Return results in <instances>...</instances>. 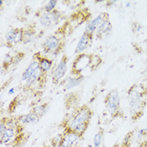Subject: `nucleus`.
<instances>
[{
    "label": "nucleus",
    "mask_w": 147,
    "mask_h": 147,
    "mask_svg": "<svg viewBox=\"0 0 147 147\" xmlns=\"http://www.w3.org/2000/svg\"><path fill=\"white\" fill-rule=\"evenodd\" d=\"M85 79V76L84 75H80V76H71L70 78H68L67 80L65 82V85L63 88V91H69L71 88H74L78 86H79L80 84H82V82Z\"/></svg>",
    "instance_id": "obj_15"
},
{
    "label": "nucleus",
    "mask_w": 147,
    "mask_h": 147,
    "mask_svg": "<svg viewBox=\"0 0 147 147\" xmlns=\"http://www.w3.org/2000/svg\"><path fill=\"white\" fill-rule=\"evenodd\" d=\"M68 60H69V57L66 54H63L61 57V60L58 62L57 67L54 69L53 75H52V82L54 84L57 85L58 83H60L61 80L62 79L65 77V75L67 74Z\"/></svg>",
    "instance_id": "obj_7"
},
{
    "label": "nucleus",
    "mask_w": 147,
    "mask_h": 147,
    "mask_svg": "<svg viewBox=\"0 0 147 147\" xmlns=\"http://www.w3.org/2000/svg\"><path fill=\"white\" fill-rule=\"evenodd\" d=\"M146 43H147V39H146Z\"/></svg>",
    "instance_id": "obj_30"
},
{
    "label": "nucleus",
    "mask_w": 147,
    "mask_h": 147,
    "mask_svg": "<svg viewBox=\"0 0 147 147\" xmlns=\"http://www.w3.org/2000/svg\"><path fill=\"white\" fill-rule=\"evenodd\" d=\"M40 119V118L33 112L25 113V114H21V115L18 116L19 122L23 125H34V124H36L37 122H39Z\"/></svg>",
    "instance_id": "obj_18"
},
{
    "label": "nucleus",
    "mask_w": 147,
    "mask_h": 147,
    "mask_svg": "<svg viewBox=\"0 0 147 147\" xmlns=\"http://www.w3.org/2000/svg\"><path fill=\"white\" fill-rule=\"evenodd\" d=\"M109 15L108 13H105V12H102L101 13H99L98 16H96L94 19L90 20L87 23L86 26H85V32L88 33V34H95L98 27L102 24L105 20L109 19Z\"/></svg>",
    "instance_id": "obj_9"
},
{
    "label": "nucleus",
    "mask_w": 147,
    "mask_h": 147,
    "mask_svg": "<svg viewBox=\"0 0 147 147\" xmlns=\"http://www.w3.org/2000/svg\"><path fill=\"white\" fill-rule=\"evenodd\" d=\"M113 30V26L112 24L109 20V18L105 20L98 27L96 32H95V36L97 39L101 40L102 38H106L109 34L112 33Z\"/></svg>",
    "instance_id": "obj_12"
},
{
    "label": "nucleus",
    "mask_w": 147,
    "mask_h": 147,
    "mask_svg": "<svg viewBox=\"0 0 147 147\" xmlns=\"http://www.w3.org/2000/svg\"><path fill=\"white\" fill-rule=\"evenodd\" d=\"M50 107H49V103L48 102H43L40 105H37L36 107H34L32 109L31 112L35 113L36 115H38L40 118L43 117L45 113L48 112Z\"/></svg>",
    "instance_id": "obj_21"
},
{
    "label": "nucleus",
    "mask_w": 147,
    "mask_h": 147,
    "mask_svg": "<svg viewBox=\"0 0 147 147\" xmlns=\"http://www.w3.org/2000/svg\"><path fill=\"white\" fill-rule=\"evenodd\" d=\"M81 96H80L79 92H71L70 94H68L67 96H66L65 98V106L66 109H71L73 108L74 109L78 106V102H79Z\"/></svg>",
    "instance_id": "obj_17"
},
{
    "label": "nucleus",
    "mask_w": 147,
    "mask_h": 147,
    "mask_svg": "<svg viewBox=\"0 0 147 147\" xmlns=\"http://www.w3.org/2000/svg\"><path fill=\"white\" fill-rule=\"evenodd\" d=\"M82 138L74 132L63 131L61 136V140L58 144V147H75L78 141Z\"/></svg>",
    "instance_id": "obj_10"
},
{
    "label": "nucleus",
    "mask_w": 147,
    "mask_h": 147,
    "mask_svg": "<svg viewBox=\"0 0 147 147\" xmlns=\"http://www.w3.org/2000/svg\"><path fill=\"white\" fill-rule=\"evenodd\" d=\"M113 147H120V146H119L118 144H115V145H114Z\"/></svg>",
    "instance_id": "obj_28"
},
{
    "label": "nucleus",
    "mask_w": 147,
    "mask_h": 147,
    "mask_svg": "<svg viewBox=\"0 0 147 147\" xmlns=\"http://www.w3.org/2000/svg\"><path fill=\"white\" fill-rule=\"evenodd\" d=\"M23 132H24V126L21 124L16 128L8 127V129L3 133V135L0 136L1 146L5 145L6 146H9L13 142V140L15 139V137Z\"/></svg>",
    "instance_id": "obj_8"
},
{
    "label": "nucleus",
    "mask_w": 147,
    "mask_h": 147,
    "mask_svg": "<svg viewBox=\"0 0 147 147\" xmlns=\"http://www.w3.org/2000/svg\"><path fill=\"white\" fill-rule=\"evenodd\" d=\"M92 40H93V35L84 31L83 34L80 37L79 40L76 46V49L74 51V53L76 55L83 53V51H86L90 46L92 42Z\"/></svg>",
    "instance_id": "obj_11"
},
{
    "label": "nucleus",
    "mask_w": 147,
    "mask_h": 147,
    "mask_svg": "<svg viewBox=\"0 0 147 147\" xmlns=\"http://www.w3.org/2000/svg\"><path fill=\"white\" fill-rule=\"evenodd\" d=\"M140 147H147V140H144L140 145Z\"/></svg>",
    "instance_id": "obj_27"
},
{
    "label": "nucleus",
    "mask_w": 147,
    "mask_h": 147,
    "mask_svg": "<svg viewBox=\"0 0 147 147\" xmlns=\"http://www.w3.org/2000/svg\"><path fill=\"white\" fill-rule=\"evenodd\" d=\"M95 55L90 53H81L77 55L71 67V76H80L87 68L92 67Z\"/></svg>",
    "instance_id": "obj_4"
},
{
    "label": "nucleus",
    "mask_w": 147,
    "mask_h": 147,
    "mask_svg": "<svg viewBox=\"0 0 147 147\" xmlns=\"http://www.w3.org/2000/svg\"><path fill=\"white\" fill-rule=\"evenodd\" d=\"M105 106L109 113L113 117L119 116L120 110V97L118 90H111L105 97Z\"/></svg>",
    "instance_id": "obj_5"
},
{
    "label": "nucleus",
    "mask_w": 147,
    "mask_h": 147,
    "mask_svg": "<svg viewBox=\"0 0 147 147\" xmlns=\"http://www.w3.org/2000/svg\"><path fill=\"white\" fill-rule=\"evenodd\" d=\"M145 88L143 86H131L128 90V101L129 105V113L131 119L136 121L142 115L147 101L144 98Z\"/></svg>",
    "instance_id": "obj_2"
},
{
    "label": "nucleus",
    "mask_w": 147,
    "mask_h": 147,
    "mask_svg": "<svg viewBox=\"0 0 147 147\" xmlns=\"http://www.w3.org/2000/svg\"><path fill=\"white\" fill-rule=\"evenodd\" d=\"M43 147H54V146H44Z\"/></svg>",
    "instance_id": "obj_29"
},
{
    "label": "nucleus",
    "mask_w": 147,
    "mask_h": 147,
    "mask_svg": "<svg viewBox=\"0 0 147 147\" xmlns=\"http://www.w3.org/2000/svg\"><path fill=\"white\" fill-rule=\"evenodd\" d=\"M92 116L93 111L92 109L88 105L83 104L76 108L67 120L62 121V128L64 131L74 132L82 138L90 125Z\"/></svg>",
    "instance_id": "obj_1"
},
{
    "label": "nucleus",
    "mask_w": 147,
    "mask_h": 147,
    "mask_svg": "<svg viewBox=\"0 0 147 147\" xmlns=\"http://www.w3.org/2000/svg\"><path fill=\"white\" fill-rule=\"evenodd\" d=\"M103 135H104V130L102 129H99V130L95 134L93 137V147H102Z\"/></svg>",
    "instance_id": "obj_23"
},
{
    "label": "nucleus",
    "mask_w": 147,
    "mask_h": 147,
    "mask_svg": "<svg viewBox=\"0 0 147 147\" xmlns=\"http://www.w3.org/2000/svg\"><path fill=\"white\" fill-rule=\"evenodd\" d=\"M14 61V56H12L11 54H5L3 58V62H2V71L5 70L7 71L9 68L13 65Z\"/></svg>",
    "instance_id": "obj_22"
},
{
    "label": "nucleus",
    "mask_w": 147,
    "mask_h": 147,
    "mask_svg": "<svg viewBox=\"0 0 147 147\" xmlns=\"http://www.w3.org/2000/svg\"><path fill=\"white\" fill-rule=\"evenodd\" d=\"M58 3V2L56 0H51L48 1L43 7V10L45 13H51V12L54 11L56 9L57 4Z\"/></svg>",
    "instance_id": "obj_24"
},
{
    "label": "nucleus",
    "mask_w": 147,
    "mask_h": 147,
    "mask_svg": "<svg viewBox=\"0 0 147 147\" xmlns=\"http://www.w3.org/2000/svg\"><path fill=\"white\" fill-rule=\"evenodd\" d=\"M17 30L18 28H11L5 34V44L9 48L13 47V45H15V37L17 34Z\"/></svg>",
    "instance_id": "obj_20"
},
{
    "label": "nucleus",
    "mask_w": 147,
    "mask_h": 147,
    "mask_svg": "<svg viewBox=\"0 0 147 147\" xmlns=\"http://www.w3.org/2000/svg\"><path fill=\"white\" fill-rule=\"evenodd\" d=\"M38 61H39V63H40V67L42 70V71L47 74L51 69H52V67H53V61L51 60L50 58L43 56L40 52H36L34 54Z\"/></svg>",
    "instance_id": "obj_14"
},
{
    "label": "nucleus",
    "mask_w": 147,
    "mask_h": 147,
    "mask_svg": "<svg viewBox=\"0 0 147 147\" xmlns=\"http://www.w3.org/2000/svg\"><path fill=\"white\" fill-rule=\"evenodd\" d=\"M143 25L138 22H135L132 24V30L135 34H140L143 31Z\"/></svg>",
    "instance_id": "obj_25"
},
{
    "label": "nucleus",
    "mask_w": 147,
    "mask_h": 147,
    "mask_svg": "<svg viewBox=\"0 0 147 147\" xmlns=\"http://www.w3.org/2000/svg\"><path fill=\"white\" fill-rule=\"evenodd\" d=\"M66 40L59 34H51L46 37L42 43V49L45 55H51L54 57L58 56L64 49Z\"/></svg>",
    "instance_id": "obj_3"
},
{
    "label": "nucleus",
    "mask_w": 147,
    "mask_h": 147,
    "mask_svg": "<svg viewBox=\"0 0 147 147\" xmlns=\"http://www.w3.org/2000/svg\"><path fill=\"white\" fill-rule=\"evenodd\" d=\"M8 129V126H7V124L4 120L3 118L1 119V122H0V136H3V133L5 132V130Z\"/></svg>",
    "instance_id": "obj_26"
},
{
    "label": "nucleus",
    "mask_w": 147,
    "mask_h": 147,
    "mask_svg": "<svg viewBox=\"0 0 147 147\" xmlns=\"http://www.w3.org/2000/svg\"><path fill=\"white\" fill-rule=\"evenodd\" d=\"M29 137H30L29 133L23 132V133L16 136L11 144L7 147H23L28 141Z\"/></svg>",
    "instance_id": "obj_19"
},
{
    "label": "nucleus",
    "mask_w": 147,
    "mask_h": 147,
    "mask_svg": "<svg viewBox=\"0 0 147 147\" xmlns=\"http://www.w3.org/2000/svg\"><path fill=\"white\" fill-rule=\"evenodd\" d=\"M37 32L34 25H28L24 28V37L23 44H29L35 40Z\"/></svg>",
    "instance_id": "obj_16"
},
{
    "label": "nucleus",
    "mask_w": 147,
    "mask_h": 147,
    "mask_svg": "<svg viewBox=\"0 0 147 147\" xmlns=\"http://www.w3.org/2000/svg\"><path fill=\"white\" fill-rule=\"evenodd\" d=\"M40 67V63H39V61H38V59H37V57L35 55L33 56L32 57V61H31V62L29 64V66H28V67L26 68L24 71V72H23L22 74V81L23 82H26V81H28V80L30 79V78H31V76L33 75L34 73V71L38 69V68Z\"/></svg>",
    "instance_id": "obj_13"
},
{
    "label": "nucleus",
    "mask_w": 147,
    "mask_h": 147,
    "mask_svg": "<svg viewBox=\"0 0 147 147\" xmlns=\"http://www.w3.org/2000/svg\"><path fill=\"white\" fill-rule=\"evenodd\" d=\"M64 18L65 16L58 9H55L54 11L51 13L43 12L39 17V21L41 26L45 28H50L51 26L58 24Z\"/></svg>",
    "instance_id": "obj_6"
}]
</instances>
